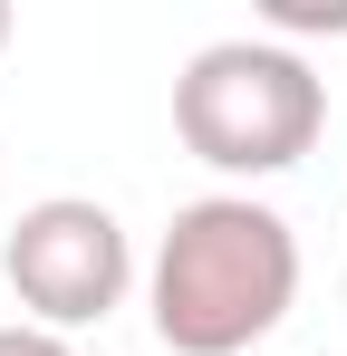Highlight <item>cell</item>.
<instances>
[{
  "mask_svg": "<svg viewBox=\"0 0 347 356\" xmlns=\"http://www.w3.org/2000/svg\"><path fill=\"white\" fill-rule=\"evenodd\" d=\"M145 308L174 356H251L299 308V232L251 193H203L155 241Z\"/></svg>",
  "mask_w": 347,
  "mask_h": 356,
  "instance_id": "1",
  "label": "cell"
},
{
  "mask_svg": "<svg viewBox=\"0 0 347 356\" xmlns=\"http://www.w3.org/2000/svg\"><path fill=\"white\" fill-rule=\"evenodd\" d=\"M174 135L193 164H213L231 183L289 174L328 135V77L280 39H213L174 77Z\"/></svg>",
  "mask_w": 347,
  "mask_h": 356,
  "instance_id": "2",
  "label": "cell"
},
{
  "mask_svg": "<svg viewBox=\"0 0 347 356\" xmlns=\"http://www.w3.org/2000/svg\"><path fill=\"white\" fill-rule=\"evenodd\" d=\"M0 270H10V289L29 308V327H58V337H77V327H107L125 289H135V241L116 222L107 202H87V193H49V202H29L10 241H0Z\"/></svg>",
  "mask_w": 347,
  "mask_h": 356,
  "instance_id": "3",
  "label": "cell"
},
{
  "mask_svg": "<svg viewBox=\"0 0 347 356\" xmlns=\"http://www.w3.org/2000/svg\"><path fill=\"white\" fill-rule=\"evenodd\" d=\"M270 29H347V0H270Z\"/></svg>",
  "mask_w": 347,
  "mask_h": 356,
  "instance_id": "4",
  "label": "cell"
},
{
  "mask_svg": "<svg viewBox=\"0 0 347 356\" xmlns=\"http://www.w3.org/2000/svg\"><path fill=\"white\" fill-rule=\"evenodd\" d=\"M0 356H77V347H68L58 327H29V318H10V327H0Z\"/></svg>",
  "mask_w": 347,
  "mask_h": 356,
  "instance_id": "5",
  "label": "cell"
},
{
  "mask_svg": "<svg viewBox=\"0 0 347 356\" xmlns=\"http://www.w3.org/2000/svg\"><path fill=\"white\" fill-rule=\"evenodd\" d=\"M0 49H10V0H0Z\"/></svg>",
  "mask_w": 347,
  "mask_h": 356,
  "instance_id": "6",
  "label": "cell"
}]
</instances>
